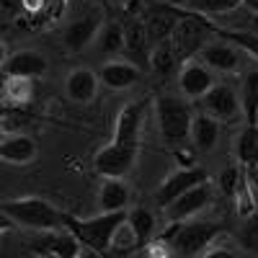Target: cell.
I'll use <instances>...</instances> for the list:
<instances>
[{"instance_id": "obj_1", "label": "cell", "mask_w": 258, "mask_h": 258, "mask_svg": "<svg viewBox=\"0 0 258 258\" xmlns=\"http://www.w3.org/2000/svg\"><path fill=\"white\" fill-rule=\"evenodd\" d=\"M0 212H3L6 220H11L21 227H29V230H39V232L68 227V217H70V214L59 212L54 204L39 199V197L6 199L0 204Z\"/></svg>"}, {"instance_id": "obj_2", "label": "cell", "mask_w": 258, "mask_h": 258, "mask_svg": "<svg viewBox=\"0 0 258 258\" xmlns=\"http://www.w3.org/2000/svg\"><path fill=\"white\" fill-rule=\"evenodd\" d=\"M155 119L160 137L168 145H183L191 140L194 111L186 96H158L155 101Z\"/></svg>"}, {"instance_id": "obj_3", "label": "cell", "mask_w": 258, "mask_h": 258, "mask_svg": "<svg viewBox=\"0 0 258 258\" xmlns=\"http://www.w3.org/2000/svg\"><path fill=\"white\" fill-rule=\"evenodd\" d=\"M129 212L119 209V212H101L98 217L91 220H75L68 217V227L80 238V243L93 250V253H109L114 245V235L119 230L121 222H126Z\"/></svg>"}, {"instance_id": "obj_4", "label": "cell", "mask_w": 258, "mask_h": 258, "mask_svg": "<svg viewBox=\"0 0 258 258\" xmlns=\"http://www.w3.org/2000/svg\"><path fill=\"white\" fill-rule=\"evenodd\" d=\"M220 235V227L202 220H181L170 222V230L163 235L170 250L178 255H199L209 250V243Z\"/></svg>"}, {"instance_id": "obj_5", "label": "cell", "mask_w": 258, "mask_h": 258, "mask_svg": "<svg viewBox=\"0 0 258 258\" xmlns=\"http://www.w3.org/2000/svg\"><path fill=\"white\" fill-rule=\"evenodd\" d=\"M209 31H214V29L209 26L207 16L183 11V18L178 21L173 36H170V41H173V47H176L181 62L183 59H191V57H199L202 47L207 44V34Z\"/></svg>"}, {"instance_id": "obj_6", "label": "cell", "mask_w": 258, "mask_h": 258, "mask_svg": "<svg viewBox=\"0 0 258 258\" xmlns=\"http://www.w3.org/2000/svg\"><path fill=\"white\" fill-rule=\"evenodd\" d=\"M137 153H140V145H126V142L111 140L109 145L101 147L96 153L93 165H96V170L101 176H119L121 178L135 168Z\"/></svg>"}, {"instance_id": "obj_7", "label": "cell", "mask_w": 258, "mask_h": 258, "mask_svg": "<svg viewBox=\"0 0 258 258\" xmlns=\"http://www.w3.org/2000/svg\"><path fill=\"white\" fill-rule=\"evenodd\" d=\"M214 83H217L214 80V70L202 57H191V59L181 62V68H178V88H181V93L188 101L204 98L212 91Z\"/></svg>"}, {"instance_id": "obj_8", "label": "cell", "mask_w": 258, "mask_h": 258, "mask_svg": "<svg viewBox=\"0 0 258 258\" xmlns=\"http://www.w3.org/2000/svg\"><path fill=\"white\" fill-rule=\"evenodd\" d=\"M83 243L80 238L70 230V227H62V230H47L39 240L31 243V253L34 255H49V258H75L83 253Z\"/></svg>"}, {"instance_id": "obj_9", "label": "cell", "mask_w": 258, "mask_h": 258, "mask_svg": "<svg viewBox=\"0 0 258 258\" xmlns=\"http://www.w3.org/2000/svg\"><path fill=\"white\" fill-rule=\"evenodd\" d=\"M204 101V111L212 114L214 119H220L222 124L238 121L243 116V103H240V93L230 88L227 83H214L212 91L202 98Z\"/></svg>"}, {"instance_id": "obj_10", "label": "cell", "mask_w": 258, "mask_h": 258, "mask_svg": "<svg viewBox=\"0 0 258 258\" xmlns=\"http://www.w3.org/2000/svg\"><path fill=\"white\" fill-rule=\"evenodd\" d=\"M207 181V170L199 168V165H181L178 170H173L170 176L163 178L158 194H155V202L160 209H165L170 202H176L183 191L194 188L197 183H204Z\"/></svg>"}, {"instance_id": "obj_11", "label": "cell", "mask_w": 258, "mask_h": 258, "mask_svg": "<svg viewBox=\"0 0 258 258\" xmlns=\"http://www.w3.org/2000/svg\"><path fill=\"white\" fill-rule=\"evenodd\" d=\"M212 202V188H209V181L204 183H197L194 188L183 191L176 202H170L165 207V217L168 222H181V220H191Z\"/></svg>"}, {"instance_id": "obj_12", "label": "cell", "mask_w": 258, "mask_h": 258, "mask_svg": "<svg viewBox=\"0 0 258 258\" xmlns=\"http://www.w3.org/2000/svg\"><path fill=\"white\" fill-rule=\"evenodd\" d=\"M181 18H183V11H178L176 6H153L145 11L142 21H145V29H147V36L153 41V47L158 41H165L173 36Z\"/></svg>"}, {"instance_id": "obj_13", "label": "cell", "mask_w": 258, "mask_h": 258, "mask_svg": "<svg viewBox=\"0 0 258 258\" xmlns=\"http://www.w3.org/2000/svg\"><path fill=\"white\" fill-rule=\"evenodd\" d=\"M199 57L209 64L214 73H235L240 68V49L232 44L227 39H214V41H207L202 47Z\"/></svg>"}, {"instance_id": "obj_14", "label": "cell", "mask_w": 258, "mask_h": 258, "mask_svg": "<svg viewBox=\"0 0 258 258\" xmlns=\"http://www.w3.org/2000/svg\"><path fill=\"white\" fill-rule=\"evenodd\" d=\"M103 29V18L101 13H88L64 29V47L70 52H83L88 49L93 41L98 39V31Z\"/></svg>"}, {"instance_id": "obj_15", "label": "cell", "mask_w": 258, "mask_h": 258, "mask_svg": "<svg viewBox=\"0 0 258 258\" xmlns=\"http://www.w3.org/2000/svg\"><path fill=\"white\" fill-rule=\"evenodd\" d=\"M47 73V59L41 57L39 52H31V49H24V52H16L6 59L3 64V75L6 78H41Z\"/></svg>"}, {"instance_id": "obj_16", "label": "cell", "mask_w": 258, "mask_h": 258, "mask_svg": "<svg viewBox=\"0 0 258 258\" xmlns=\"http://www.w3.org/2000/svg\"><path fill=\"white\" fill-rule=\"evenodd\" d=\"M101 78L91 68H75L64 80V93L73 103H91L98 93Z\"/></svg>"}, {"instance_id": "obj_17", "label": "cell", "mask_w": 258, "mask_h": 258, "mask_svg": "<svg viewBox=\"0 0 258 258\" xmlns=\"http://www.w3.org/2000/svg\"><path fill=\"white\" fill-rule=\"evenodd\" d=\"M142 114H145V103L132 101L126 103L116 116L114 126V140L126 142V145H140V129H142Z\"/></svg>"}, {"instance_id": "obj_18", "label": "cell", "mask_w": 258, "mask_h": 258, "mask_svg": "<svg viewBox=\"0 0 258 258\" xmlns=\"http://www.w3.org/2000/svg\"><path fill=\"white\" fill-rule=\"evenodd\" d=\"M98 78H101V83L106 85V88L126 91V88H132V85L140 80V70H137V64L126 62V59H109L101 68Z\"/></svg>"}, {"instance_id": "obj_19", "label": "cell", "mask_w": 258, "mask_h": 258, "mask_svg": "<svg viewBox=\"0 0 258 258\" xmlns=\"http://www.w3.org/2000/svg\"><path fill=\"white\" fill-rule=\"evenodd\" d=\"M39 155V145L29 135H11L0 145V160L8 165H29Z\"/></svg>"}, {"instance_id": "obj_20", "label": "cell", "mask_w": 258, "mask_h": 258, "mask_svg": "<svg viewBox=\"0 0 258 258\" xmlns=\"http://www.w3.org/2000/svg\"><path fill=\"white\" fill-rule=\"evenodd\" d=\"M129 207V186L119 176H103L98 188V212H119Z\"/></svg>"}, {"instance_id": "obj_21", "label": "cell", "mask_w": 258, "mask_h": 258, "mask_svg": "<svg viewBox=\"0 0 258 258\" xmlns=\"http://www.w3.org/2000/svg\"><path fill=\"white\" fill-rule=\"evenodd\" d=\"M220 119H214L212 114H199L194 116V124H191V142L197 150L202 153H209V150L217 147V140H220Z\"/></svg>"}, {"instance_id": "obj_22", "label": "cell", "mask_w": 258, "mask_h": 258, "mask_svg": "<svg viewBox=\"0 0 258 258\" xmlns=\"http://www.w3.org/2000/svg\"><path fill=\"white\" fill-rule=\"evenodd\" d=\"M147 64L150 70H153L155 75H170L176 68H181V57L173 47V41L165 39V41H158V44L150 49V57H147Z\"/></svg>"}, {"instance_id": "obj_23", "label": "cell", "mask_w": 258, "mask_h": 258, "mask_svg": "<svg viewBox=\"0 0 258 258\" xmlns=\"http://www.w3.org/2000/svg\"><path fill=\"white\" fill-rule=\"evenodd\" d=\"M235 155L243 168H255L258 165V124H248L235 145Z\"/></svg>"}, {"instance_id": "obj_24", "label": "cell", "mask_w": 258, "mask_h": 258, "mask_svg": "<svg viewBox=\"0 0 258 258\" xmlns=\"http://www.w3.org/2000/svg\"><path fill=\"white\" fill-rule=\"evenodd\" d=\"M126 222L132 225V230H135V235H137L140 248H145L147 243H153V235H155V217H153V212H150V209H145V207L129 209Z\"/></svg>"}, {"instance_id": "obj_25", "label": "cell", "mask_w": 258, "mask_h": 258, "mask_svg": "<svg viewBox=\"0 0 258 258\" xmlns=\"http://www.w3.org/2000/svg\"><path fill=\"white\" fill-rule=\"evenodd\" d=\"M126 31V52H132L137 57H150V49H153V41L147 36V29H145V21L142 18H135L124 26Z\"/></svg>"}, {"instance_id": "obj_26", "label": "cell", "mask_w": 258, "mask_h": 258, "mask_svg": "<svg viewBox=\"0 0 258 258\" xmlns=\"http://www.w3.org/2000/svg\"><path fill=\"white\" fill-rule=\"evenodd\" d=\"M243 6V0H186L183 8L191 11V13H199V16H225V13H232Z\"/></svg>"}, {"instance_id": "obj_27", "label": "cell", "mask_w": 258, "mask_h": 258, "mask_svg": "<svg viewBox=\"0 0 258 258\" xmlns=\"http://www.w3.org/2000/svg\"><path fill=\"white\" fill-rule=\"evenodd\" d=\"M96 44L101 52L106 54H116L121 49H126V31L121 24H116V21H111V24H103V29L98 31V39Z\"/></svg>"}, {"instance_id": "obj_28", "label": "cell", "mask_w": 258, "mask_h": 258, "mask_svg": "<svg viewBox=\"0 0 258 258\" xmlns=\"http://www.w3.org/2000/svg\"><path fill=\"white\" fill-rule=\"evenodd\" d=\"M240 103H243V116L248 124H258V73H248L240 85Z\"/></svg>"}, {"instance_id": "obj_29", "label": "cell", "mask_w": 258, "mask_h": 258, "mask_svg": "<svg viewBox=\"0 0 258 258\" xmlns=\"http://www.w3.org/2000/svg\"><path fill=\"white\" fill-rule=\"evenodd\" d=\"M64 8H68V0H26V16H34L41 24L57 21Z\"/></svg>"}, {"instance_id": "obj_30", "label": "cell", "mask_w": 258, "mask_h": 258, "mask_svg": "<svg viewBox=\"0 0 258 258\" xmlns=\"http://www.w3.org/2000/svg\"><path fill=\"white\" fill-rule=\"evenodd\" d=\"M3 91H6V103L24 106V103H29V98H31L34 80H31V78H6V80H3Z\"/></svg>"}, {"instance_id": "obj_31", "label": "cell", "mask_w": 258, "mask_h": 258, "mask_svg": "<svg viewBox=\"0 0 258 258\" xmlns=\"http://www.w3.org/2000/svg\"><path fill=\"white\" fill-rule=\"evenodd\" d=\"M214 34L217 36H222V39H227V41H232L235 47H238L240 52H248L250 57H255L258 59V34L255 31H235V29H214Z\"/></svg>"}, {"instance_id": "obj_32", "label": "cell", "mask_w": 258, "mask_h": 258, "mask_svg": "<svg viewBox=\"0 0 258 258\" xmlns=\"http://www.w3.org/2000/svg\"><path fill=\"white\" fill-rule=\"evenodd\" d=\"M243 183H245V176H243L240 165H227V168H222V173H220V188L227 194V197H235Z\"/></svg>"}, {"instance_id": "obj_33", "label": "cell", "mask_w": 258, "mask_h": 258, "mask_svg": "<svg viewBox=\"0 0 258 258\" xmlns=\"http://www.w3.org/2000/svg\"><path fill=\"white\" fill-rule=\"evenodd\" d=\"M135 248H140V243H137V235H135L132 225H129V222H121L119 230H116V235H114L111 250H116V253H129V250H135Z\"/></svg>"}, {"instance_id": "obj_34", "label": "cell", "mask_w": 258, "mask_h": 258, "mask_svg": "<svg viewBox=\"0 0 258 258\" xmlns=\"http://www.w3.org/2000/svg\"><path fill=\"white\" fill-rule=\"evenodd\" d=\"M240 243L245 250L258 253V212H253L250 217H245V225L240 230Z\"/></svg>"}, {"instance_id": "obj_35", "label": "cell", "mask_w": 258, "mask_h": 258, "mask_svg": "<svg viewBox=\"0 0 258 258\" xmlns=\"http://www.w3.org/2000/svg\"><path fill=\"white\" fill-rule=\"evenodd\" d=\"M235 207H238V214L240 217H250V214L255 212V199H253V188L248 186V181L238 188V194H235Z\"/></svg>"}, {"instance_id": "obj_36", "label": "cell", "mask_w": 258, "mask_h": 258, "mask_svg": "<svg viewBox=\"0 0 258 258\" xmlns=\"http://www.w3.org/2000/svg\"><path fill=\"white\" fill-rule=\"evenodd\" d=\"M0 8L6 18H18L26 16V0H0Z\"/></svg>"}, {"instance_id": "obj_37", "label": "cell", "mask_w": 258, "mask_h": 258, "mask_svg": "<svg viewBox=\"0 0 258 258\" xmlns=\"http://www.w3.org/2000/svg\"><path fill=\"white\" fill-rule=\"evenodd\" d=\"M243 8H248L250 13H258V0H243Z\"/></svg>"}, {"instance_id": "obj_38", "label": "cell", "mask_w": 258, "mask_h": 258, "mask_svg": "<svg viewBox=\"0 0 258 258\" xmlns=\"http://www.w3.org/2000/svg\"><path fill=\"white\" fill-rule=\"evenodd\" d=\"M111 3H121V6H124V3H126V0H111Z\"/></svg>"}]
</instances>
